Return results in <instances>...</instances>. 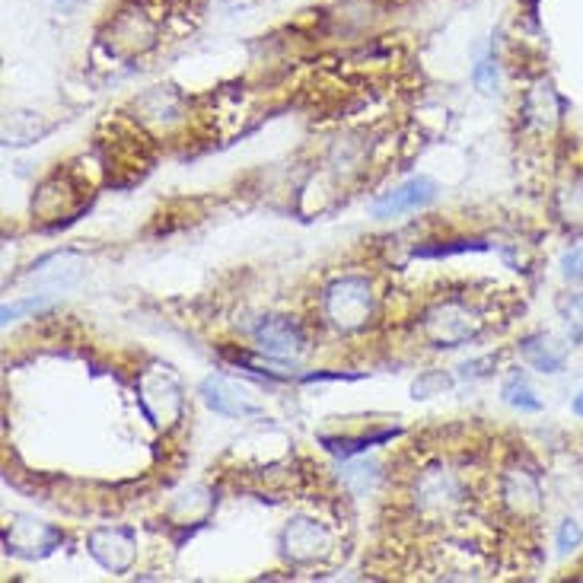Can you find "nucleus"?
Here are the masks:
<instances>
[{
  "instance_id": "nucleus-1",
  "label": "nucleus",
  "mask_w": 583,
  "mask_h": 583,
  "mask_svg": "<svg viewBox=\"0 0 583 583\" xmlns=\"http://www.w3.org/2000/svg\"><path fill=\"white\" fill-rule=\"evenodd\" d=\"M325 316L341 332H358L373 316L371 284L364 277H341L325 290Z\"/></svg>"
},
{
  "instance_id": "nucleus-2",
  "label": "nucleus",
  "mask_w": 583,
  "mask_h": 583,
  "mask_svg": "<svg viewBox=\"0 0 583 583\" xmlns=\"http://www.w3.org/2000/svg\"><path fill=\"white\" fill-rule=\"evenodd\" d=\"M478 322L476 313L466 307V303H440L433 307L425 319V332L427 338L437 345V348H456V345H466L469 338L478 335Z\"/></svg>"
},
{
  "instance_id": "nucleus-3",
  "label": "nucleus",
  "mask_w": 583,
  "mask_h": 583,
  "mask_svg": "<svg viewBox=\"0 0 583 583\" xmlns=\"http://www.w3.org/2000/svg\"><path fill=\"white\" fill-rule=\"evenodd\" d=\"M202 399L211 412L226 415V418H256V415L265 412L249 386L226 379V376H208L202 383Z\"/></svg>"
},
{
  "instance_id": "nucleus-4",
  "label": "nucleus",
  "mask_w": 583,
  "mask_h": 583,
  "mask_svg": "<svg viewBox=\"0 0 583 583\" xmlns=\"http://www.w3.org/2000/svg\"><path fill=\"white\" fill-rule=\"evenodd\" d=\"M252 338L271 358H300L307 351V335L300 332L297 322L284 316L259 319V325L252 328Z\"/></svg>"
},
{
  "instance_id": "nucleus-5",
  "label": "nucleus",
  "mask_w": 583,
  "mask_h": 583,
  "mask_svg": "<svg viewBox=\"0 0 583 583\" xmlns=\"http://www.w3.org/2000/svg\"><path fill=\"white\" fill-rule=\"evenodd\" d=\"M433 198H437V185H433V179H427V176H412L409 182H402L399 189H392L386 198H379V202L373 205V217L389 220V217H399V213L418 211V208L430 205Z\"/></svg>"
},
{
  "instance_id": "nucleus-6",
  "label": "nucleus",
  "mask_w": 583,
  "mask_h": 583,
  "mask_svg": "<svg viewBox=\"0 0 583 583\" xmlns=\"http://www.w3.org/2000/svg\"><path fill=\"white\" fill-rule=\"evenodd\" d=\"M90 552L106 571L121 574L134 561V539L128 530H100L90 535Z\"/></svg>"
},
{
  "instance_id": "nucleus-7",
  "label": "nucleus",
  "mask_w": 583,
  "mask_h": 583,
  "mask_svg": "<svg viewBox=\"0 0 583 583\" xmlns=\"http://www.w3.org/2000/svg\"><path fill=\"white\" fill-rule=\"evenodd\" d=\"M325 545H328V535L313 520H294L284 530V548L294 561H313L325 552Z\"/></svg>"
},
{
  "instance_id": "nucleus-8",
  "label": "nucleus",
  "mask_w": 583,
  "mask_h": 583,
  "mask_svg": "<svg viewBox=\"0 0 583 583\" xmlns=\"http://www.w3.org/2000/svg\"><path fill=\"white\" fill-rule=\"evenodd\" d=\"M459 501V481L450 476V472H440V469H430L422 484H418V504L425 510H446Z\"/></svg>"
},
{
  "instance_id": "nucleus-9",
  "label": "nucleus",
  "mask_w": 583,
  "mask_h": 583,
  "mask_svg": "<svg viewBox=\"0 0 583 583\" xmlns=\"http://www.w3.org/2000/svg\"><path fill=\"white\" fill-rule=\"evenodd\" d=\"M520 351H523V358H527V364H530L532 371L539 373H561L565 371V364H568V351L558 348L548 335H530V338H523Z\"/></svg>"
},
{
  "instance_id": "nucleus-10",
  "label": "nucleus",
  "mask_w": 583,
  "mask_h": 583,
  "mask_svg": "<svg viewBox=\"0 0 583 583\" xmlns=\"http://www.w3.org/2000/svg\"><path fill=\"white\" fill-rule=\"evenodd\" d=\"M54 262H57V268H49V262L42 259L39 265H33L29 277L33 281H46L52 287H70L80 277V271H83V259L77 252H54Z\"/></svg>"
},
{
  "instance_id": "nucleus-11",
  "label": "nucleus",
  "mask_w": 583,
  "mask_h": 583,
  "mask_svg": "<svg viewBox=\"0 0 583 583\" xmlns=\"http://www.w3.org/2000/svg\"><path fill=\"white\" fill-rule=\"evenodd\" d=\"M504 497L507 504H514L520 514H535L542 507V491H539V481L530 472H510L504 478Z\"/></svg>"
},
{
  "instance_id": "nucleus-12",
  "label": "nucleus",
  "mask_w": 583,
  "mask_h": 583,
  "mask_svg": "<svg viewBox=\"0 0 583 583\" xmlns=\"http://www.w3.org/2000/svg\"><path fill=\"white\" fill-rule=\"evenodd\" d=\"M501 396H504V402H507L510 409H517V412H542V399L535 396V389H532L530 379H527L523 373H514V376L504 383Z\"/></svg>"
},
{
  "instance_id": "nucleus-13",
  "label": "nucleus",
  "mask_w": 583,
  "mask_h": 583,
  "mask_svg": "<svg viewBox=\"0 0 583 583\" xmlns=\"http://www.w3.org/2000/svg\"><path fill=\"white\" fill-rule=\"evenodd\" d=\"M527 118L535 121L539 128H548L558 118V100L548 87H539L527 96Z\"/></svg>"
},
{
  "instance_id": "nucleus-14",
  "label": "nucleus",
  "mask_w": 583,
  "mask_h": 583,
  "mask_svg": "<svg viewBox=\"0 0 583 583\" xmlns=\"http://www.w3.org/2000/svg\"><path fill=\"white\" fill-rule=\"evenodd\" d=\"M558 213L565 223L583 226V179H574L561 195H558Z\"/></svg>"
},
{
  "instance_id": "nucleus-15",
  "label": "nucleus",
  "mask_w": 583,
  "mask_h": 583,
  "mask_svg": "<svg viewBox=\"0 0 583 583\" xmlns=\"http://www.w3.org/2000/svg\"><path fill=\"white\" fill-rule=\"evenodd\" d=\"M561 316H565V328H568V341L574 348L583 345V294H571L561 303Z\"/></svg>"
},
{
  "instance_id": "nucleus-16",
  "label": "nucleus",
  "mask_w": 583,
  "mask_h": 583,
  "mask_svg": "<svg viewBox=\"0 0 583 583\" xmlns=\"http://www.w3.org/2000/svg\"><path fill=\"white\" fill-rule=\"evenodd\" d=\"M376 466L373 463H367V459H361V463H351L345 472H341V478H345V484L354 491V494H367L373 488V481H376Z\"/></svg>"
},
{
  "instance_id": "nucleus-17",
  "label": "nucleus",
  "mask_w": 583,
  "mask_h": 583,
  "mask_svg": "<svg viewBox=\"0 0 583 583\" xmlns=\"http://www.w3.org/2000/svg\"><path fill=\"white\" fill-rule=\"evenodd\" d=\"M450 386H453V379H450L446 373L433 371L425 373V376H418L415 386H412V392H415V399H430V396H440V392L450 389Z\"/></svg>"
},
{
  "instance_id": "nucleus-18",
  "label": "nucleus",
  "mask_w": 583,
  "mask_h": 583,
  "mask_svg": "<svg viewBox=\"0 0 583 583\" xmlns=\"http://www.w3.org/2000/svg\"><path fill=\"white\" fill-rule=\"evenodd\" d=\"M52 307V300L49 297H26V300H20V303H10V307H3V325H10V322H16L20 316H26V313H42V310H49Z\"/></svg>"
},
{
  "instance_id": "nucleus-19",
  "label": "nucleus",
  "mask_w": 583,
  "mask_h": 583,
  "mask_svg": "<svg viewBox=\"0 0 583 583\" xmlns=\"http://www.w3.org/2000/svg\"><path fill=\"white\" fill-rule=\"evenodd\" d=\"M583 542V530L581 523H574V520H565L561 527H558V555H571V552H578Z\"/></svg>"
},
{
  "instance_id": "nucleus-20",
  "label": "nucleus",
  "mask_w": 583,
  "mask_h": 583,
  "mask_svg": "<svg viewBox=\"0 0 583 583\" xmlns=\"http://www.w3.org/2000/svg\"><path fill=\"white\" fill-rule=\"evenodd\" d=\"M472 80L481 93H494L497 90V67H494V57H481L472 70Z\"/></svg>"
},
{
  "instance_id": "nucleus-21",
  "label": "nucleus",
  "mask_w": 583,
  "mask_h": 583,
  "mask_svg": "<svg viewBox=\"0 0 583 583\" xmlns=\"http://www.w3.org/2000/svg\"><path fill=\"white\" fill-rule=\"evenodd\" d=\"M561 274H565V281H571V284H583V246H574L571 252H565Z\"/></svg>"
},
{
  "instance_id": "nucleus-22",
  "label": "nucleus",
  "mask_w": 583,
  "mask_h": 583,
  "mask_svg": "<svg viewBox=\"0 0 583 583\" xmlns=\"http://www.w3.org/2000/svg\"><path fill=\"white\" fill-rule=\"evenodd\" d=\"M488 364H494V358H484V361H472V364H463L459 371H463V376H484L488 371H481V367H488Z\"/></svg>"
},
{
  "instance_id": "nucleus-23",
  "label": "nucleus",
  "mask_w": 583,
  "mask_h": 583,
  "mask_svg": "<svg viewBox=\"0 0 583 583\" xmlns=\"http://www.w3.org/2000/svg\"><path fill=\"white\" fill-rule=\"evenodd\" d=\"M571 412L578 415V418H583V389L574 396V402H571Z\"/></svg>"
},
{
  "instance_id": "nucleus-24",
  "label": "nucleus",
  "mask_w": 583,
  "mask_h": 583,
  "mask_svg": "<svg viewBox=\"0 0 583 583\" xmlns=\"http://www.w3.org/2000/svg\"><path fill=\"white\" fill-rule=\"evenodd\" d=\"M74 3H77V0H57V7H61V10H70Z\"/></svg>"
}]
</instances>
